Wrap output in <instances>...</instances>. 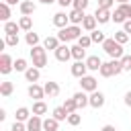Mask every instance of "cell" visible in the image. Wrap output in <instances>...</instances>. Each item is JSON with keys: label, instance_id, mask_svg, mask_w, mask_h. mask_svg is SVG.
Wrapping results in <instances>:
<instances>
[{"label": "cell", "instance_id": "obj_1", "mask_svg": "<svg viewBox=\"0 0 131 131\" xmlns=\"http://www.w3.org/2000/svg\"><path fill=\"white\" fill-rule=\"evenodd\" d=\"M80 37H82V27H80V25H68V27L59 29V33H57V39L63 41V43H68V41H78Z\"/></svg>", "mask_w": 131, "mask_h": 131}, {"label": "cell", "instance_id": "obj_2", "mask_svg": "<svg viewBox=\"0 0 131 131\" xmlns=\"http://www.w3.org/2000/svg\"><path fill=\"white\" fill-rule=\"evenodd\" d=\"M102 49H104V53H106L111 59H121V57L125 55V53H123V45H121V43H117V41H115V37H113V39H104Z\"/></svg>", "mask_w": 131, "mask_h": 131}, {"label": "cell", "instance_id": "obj_3", "mask_svg": "<svg viewBox=\"0 0 131 131\" xmlns=\"http://www.w3.org/2000/svg\"><path fill=\"white\" fill-rule=\"evenodd\" d=\"M129 14H131V4L129 2L127 4H119V8L113 12V20L115 23H125L129 18Z\"/></svg>", "mask_w": 131, "mask_h": 131}, {"label": "cell", "instance_id": "obj_4", "mask_svg": "<svg viewBox=\"0 0 131 131\" xmlns=\"http://www.w3.org/2000/svg\"><path fill=\"white\" fill-rule=\"evenodd\" d=\"M12 70H14V59H12L8 53H2V55H0V74L6 76V74H10Z\"/></svg>", "mask_w": 131, "mask_h": 131}, {"label": "cell", "instance_id": "obj_5", "mask_svg": "<svg viewBox=\"0 0 131 131\" xmlns=\"http://www.w3.org/2000/svg\"><path fill=\"white\" fill-rule=\"evenodd\" d=\"M80 86H82V90L84 92H94V90H98V82H96V78L94 76H84V78H80Z\"/></svg>", "mask_w": 131, "mask_h": 131}, {"label": "cell", "instance_id": "obj_6", "mask_svg": "<svg viewBox=\"0 0 131 131\" xmlns=\"http://www.w3.org/2000/svg\"><path fill=\"white\" fill-rule=\"evenodd\" d=\"M53 53H55V59L61 61V63H66L68 59H72V47H68V45H59Z\"/></svg>", "mask_w": 131, "mask_h": 131}, {"label": "cell", "instance_id": "obj_7", "mask_svg": "<svg viewBox=\"0 0 131 131\" xmlns=\"http://www.w3.org/2000/svg\"><path fill=\"white\" fill-rule=\"evenodd\" d=\"M70 72H72V76L74 78H84L86 76V72H88V66H86V61H74V66L70 68Z\"/></svg>", "mask_w": 131, "mask_h": 131}, {"label": "cell", "instance_id": "obj_8", "mask_svg": "<svg viewBox=\"0 0 131 131\" xmlns=\"http://www.w3.org/2000/svg\"><path fill=\"white\" fill-rule=\"evenodd\" d=\"M104 102H106V98H104V94H102L100 90L90 92V106H92V108H102Z\"/></svg>", "mask_w": 131, "mask_h": 131}, {"label": "cell", "instance_id": "obj_9", "mask_svg": "<svg viewBox=\"0 0 131 131\" xmlns=\"http://www.w3.org/2000/svg\"><path fill=\"white\" fill-rule=\"evenodd\" d=\"M94 16H96V20H98L100 25H106L108 20H113V12H111L108 8H96V10H94Z\"/></svg>", "mask_w": 131, "mask_h": 131}, {"label": "cell", "instance_id": "obj_10", "mask_svg": "<svg viewBox=\"0 0 131 131\" xmlns=\"http://www.w3.org/2000/svg\"><path fill=\"white\" fill-rule=\"evenodd\" d=\"M27 131H43V119L39 115H31L27 121Z\"/></svg>", "mask_w": 131, "mask_h": 131}, {"label": "cell", "instance_id": "obj_11", "mask_svg": "<svg viewBox=\"0 0 131 131\" xmlns=\"http://www.w3.org/2000/svg\"><path fill=\"white\" fill-rule=\"evenodd\" d=\"M68 16H70V25H82V20H84V16H86V10L72 8V10L68 12Z\"/></svg>", "mask_w": 131, "mask_h": 131}, {"label": "cell", "instance_id": "obj_12", "mask_svg": "<svg viewBox=\"0 0 131 131\" xmlns=\"http://www.w3.org/2000/svg\"><path fill=\"white\" fill-rule=\"evenodd\" d=\"M27 92H29V96H31V98H35V100H43V96H45V88H43V86H39L37 82H35V84H31Z\"/></svg>", "mask_w": 131, "mask_h": 131}, {"label": "cell", "instance_id": "obj_13", "mask_svg": "<svg viewBox=\"0 0 131 131\" xmlns=\"http://www.w3.org/2000/svg\"><path fill=\"white\" fill-rule=\"evenodd\" d=\"M18 8H20V14H25V16H31V14L37 10V6H35L33 0H23V2L18 4Z\"/></svg>", "mask_w": 131, "mask_h": 131}, {"label": "cell", "instance_id": "obj_14", "mask_svg": "<svg viewBox=\"0 0 131 131\" xmlns=\"http://www.w3.org/2000/svg\"><path fill=\"white\" fill-rule=\"evenodd\" d=\"M74 100H76V104H78V111L90 104V96H88V94H86L84 90H80V92H76V94H74Z\"/></svg>", "mask_w": 131, "mask_h": 131}, {"label": "cell", "instance_id": "obj_15", "mask_svg": "<svg viewBox=\"0 0 131 131\" xmlns=\"http://www.w3.org/2000/svg\"><path fill=\"white\" fill-rule=\"evenodd\" d=\"M68 23H70V16H68L66 12H55V14H53V25H55L57 29L68 27Z\"/></svg>", "mask_w": 131, "mask_h": 131}, {"label": "cell", "instance_id": "obj_16", "mask_svg": "<svg viewBox=\"0 0 131 131\" xmlns=\"http://www.w3.org/2000/svg\"><path fill=\"white\" fill-rule=\"evenodd\" d=\"M96 23H98V20H96V16H94V14H86V16H84V20H82V29H84V31H88V33H92V31L96 29Z\"/></svg>", "mask_w": 131, "mask_h": 131}, {"label": "cell", "instance_id": "obj_17", "mask_svg": "<svg viewBox=\"0 0 131 131\" xmlns=\"http://www.w3.org/2000/svg\"><path fill=\"white\" fill-rule=\"evenodd\" d=\"M86 66H88L90 72H98L100 66H102V59H100L98 55H88V57H86Z\"/></svg>", "mask_w": 131, "mask_h": 131}, {"label": "cell", "instance_id": "obj_18", "mask_svg": "<svg viewBox=\"0 0 131 131\" xmlns=\"http://www.w3.org/2000/svg\"><path fill=\"white\" fill-rule=\"evenodd\" d=\"M25 78H27V82L35 84V82L41 78V70H39V68H35V66H29V70L25 72Z\"/></svg>", "mask_w": 131, "mask_h": 131}, {"label": "cell", "instance_id": "obj_19", "mask_svg": "<svg viewBox=\"0 0 131 131\" xmlns=\"http://www.w3.org/2000/svg\"><path fill=\"white\" fill-rule=\"evenodd\" d=\"M45 96H49V98H55L57 94H59V84L57 82H45Z\"/></svg>", "mask_w": 131, "mask_h": 131}, {"label": "cell", "instance_id": "obj_20", "mask_svg": "<svg viewBox=\"0 0 131 131\" xmlns=\"http://www.w3.org/2000/svg\"><path fill=\"white\" fill-rule=\"evenodd\" d=\"M57 127H59V121H57L55 117L43 119V131H57Z\"/></svg>", "mask_w": 131, "mask_h": 131}, {"label": "cell", "instance_id": "obj_21", "mask_svg": "<svg viewBox=\"0 0 131 131\" xmlns=\"http://www.w3.org/2000/svg\"><path fill=\"white\" fill-rule=\"evenodd\" d=\"M72 57H74L76 61H84V57H86V49H84L82 45H72Z\"/></svg>", "mask_w": 131, "mask_h": 131}, {"label": "cell", "instance_id": "obj_22", "mask_svg": "<svg viewBox=\"0 0 131 131\" xmlns=\"http://www.w3.org/2000/svg\"><path fill=\"white\" fill-rule=\"evenodd\" d=\"M59 45H61V43H59V39H57V37H45V41H43V47H45V49H49V51H55Z\"/></svg>", "mask_w": 131, "mask_h": 131}, {"label": "cell", "instance_id": "obj_23", "mask_svg": "<svg viewBox=\"0 0 131 131\" xmlns=\"http://www.w3.org/2000/svg\"><path fill=\"white\" fill-rule=\"evenodd\" d=\"M98 72H100V76H102V78H111V76H115V68H113V61H106V63H102Z\"/></svg>", "mask_w": 131, "mask_h": 131}, {"label": "cell", "instance_id": "obj_24", "mask_svg": "<svg viewBox=\"0 0 131 131\" xmlns=\"http://www.w3.org/2000/svg\"><path fill=\"white\" fill-rule=\"evenodd\" d=\"M31 113H33V111H29L27 106H18V108H16V121L27 123V121L31 119Z\"/></svg>", "mask_w": 131, "mask_h": 131}, {"label": "cell", "instance_id": "obj_25", "mask_svg": "<svg viewBox=\"0 0 131 131\" xmlns=\"http://www.w3.org/2000/svg\"><path fill=\"white\" fill-rule=\"evenodd\" d=\"M0 18H2L4 23H8V20H10V4H8V2H4V0L0 2Z\"/></svg>", "mask_w": 131, "mask_h": 131}, {"label": "cell", "instance_id": "obj_26", "mask_svg": "<svg viewBox=\"0 0 131 131\" xmlns=\"http://www.w3.org/2000/svg\"><path fill=\"white\" fill-rule=\"evenodd\" d=\"M45 113H47V104H45L43 100H35V102H33V115H39V117H41V115H45Z\"/></svg>", "mask_w": 131, "mask_h": 131}, {"label": "cell", "instance_id": "obj_27", "mask_svg": "<svg viewBox=\"0 0 131 131\" xmlns=\"http://www.w3.org/2000/svg\"><path fill=\"white\" fill-rule=\"evenodd\" d=\"M68 115H70V113H68V111L63 108V104H61V106H55V108H53V115H51V117H55L57 121H68Z\"/></svg>", "mask_w": 131, "mask_h": 131}, {"label": "cell", "instance_id": "obj_28", "mask_svg": "<svg viewBox=\"0 0 131 131\" xmlns=\"http://www.w3.org/2000/svg\"><path fill=\"white\" fill-rule=\"evenodd\" d=\"M18 25H20V31H33V18L31 16H20V20H18Z\"/></svg>", "mask_w": 131, "mask_h": 131}, {"label": "cell", "instance_id": "obj_29", "mask_svg": "<svg viewBox=\"0 0 131 131\" xmlns=\"http://www.w3.org/2000/svg\"><path fill=\"white\" fill-rule=\"evenodd\" d=\"M18 31H20V25L18 23H12V20L4 23V35H12V33H18Z\"/></svg>", "mask_w": 131, "mask_h": 131}, {"label": "cell", "instance_id": "obj_30", "mask_svg": "<svg viewBox=\"0 0 131 131\" xmlns=\"http://www.w3.org/2000/svg\"><path fill=\"white\" fill-rule=\"evenodd\" d=\"M25 41H27V45H29V47H35V45H39V35H37V33H33V31H27Z\"/></svg>", "mask_w": 131, "mask_h": 131}, {"label": "cell", "instance_id": "obj_31", "mask_svg": "<svg viewBox=\"0 0 131 131\" xmlns=\"http://www.w3.org/2000/svg\"><path fill=\"white\" fill-rule=\"evenodd\" d=\"M12 90H14V84H12V82H8V80H6V82H2V84H0V94H2V96H10V94H12Z\"/></svg>", "mask_w": 131, "mask_h": 131}, {"label": "cell", "instance_id": "obj_32", "mask_svg": "<svg viewBox=\"0 0 131 131\" xmlns=\"http://www.w3.org/2000/svg\"><path fill=\"white\" fill-rule=\"evenodd\" d=\"M129 33H125V31H115V41L117 43H121V45H125L127 41H129Z\"/></svg>", "mask_w": 131, "mask_h": 131}, {"label": "cell", "instance_id": "obj_33", "mask_svg": "<svg viewBox=\"0 0 131 131\" xmlns=\"http://www.w3.org/2000/svg\"><path fill=\"white\" fill-rule=\"evenodd\" d=\"M18 41H20V39H18V33H12V35H6V37H4V43H6L8 47H16Z\"/></svg>", "mask_w": 131, "mask_h": 131}, {"label": "cell", "instance_id": "obj_34", "mask_svg": "<svg viewBox=\"0 0 131 131\" xmlns=\"http://www.w3.org/2000/svg\"><path fill=\"white\" fill-rule=\"evenodd\" d=\"M14 70L16 72H27L29 70V63H27V59H23V57H18V59H14Z\"/></svg>", "mask_w": 131, "mask_h": 131}, {"label": "cell", "instance_id": "obj_35", "mask_svg": "<svg viewBox=\"0 0 131 131\" xmlns=\"http://www.w3.org/2000/svg\"><path fill=\"white\" fill-rule=\"evenodd\" d=\"M80 123H82V115H78V113H70V115H68V125L78 127Z\"/></svg>", "mask_w": 131, "mask_h": 131}, {"label": "cell", "instance_id": "obj_36", "mask_svg": "<svg viewBox=\"0 0 131 131\" xmlns=\"http://www.w3.org/2000/svg\"><path fill=\"white\" fill-rule=\"evenodd\" d=\"M90 37H92V43H100V45H102V43H104V39H106V37H104V33H102V31H96V29L90 33Z\"/></svg>", "mask_w": 131, "mask_h": 131}, {"label": "cell", "instance_id": "obj_37", "mask_svg": "<svg viewBox=\"0 0 131 131\" xmlns=\"http://www.w3.org/2000/svg\"><path fill=\"white\" fill-rule=\"evenodd\" d=\"M45 51L47 49L43 45H35V47H31V57H43V55H47Z\"/></svg>", "mask_w": 131, "mask_h": 131}, {"label": "cell", "instance_id": "obj_38", "mask_svg": "<svg viewBox=\"0 0 131 131\" xmlns=\"http://www.w3.org/2000/svg\"><path fill=\"white\" fill-rule=\"evenodd\" d=\"M63 108H66L68 113H76V111H78V104H76L74 96H72V98H66V102H63Z\"/></svg>", "mask_w": 131, "mask_h": 131}, {"label": "cell", "instance_id": "obj_39", "mask_svg": "<svg viewBox=\"0 0 131 131\" xmlns=\"http://www.w3.org/2000/svg\"><path fill=\"white\" fill-rule=\"evenodd\" d=\"M78 45H82L84 49H88V47L92 45V37H90V35H82V37L78 39Z\"/></svg>", "mask_w": 131, "mask_h": 131}, {"label": "cell", "instance_id": "obj_40", "mask_svg": "<svg viewBox=\"0 0 131 131\" xmlns=\"http://www.w3.org/2000/svg\"><path fill=\"white\" fill-rule=\"evenodd\" d=\"M33 66L39 68V70L45 68V66H47V55H43V57H33Z\"/></svg>", "mask_w": 131, "mask_h": 131}, {"label": "cell", "instance_id": "obj_41", "mask_svg": "<svg viewBox=\"0 0 131 131\" xmlns=\"http://www.w3.org/2000/svg\"><path fill=\"white\" fill-rule=\"evenodd\" d=\"M121 66H123V72H131V55H123Z\"/></svg>", "mask_w": 131, "mask_h": 131}, {"label": "cell", "instance_id": "obj_42", "mask_svg": "<svg viewBox=\"0 0 131 131\" xmlns=\"http://www.w3.org/2000/svg\"><path fill=\"white\" fill-rule=\"evenodd\" d=\"M10 131H27V123H23V121H14L12 127H10Z\"/></svg>", "mask_w": 131, "mask_h": 131}, {"label": "cell", "instance_id": "obj_43", "mask_svg": "<svg viewBox=\"0 0 131 131\" xmlns=\"http://www.w3.org/2000/svg\"><path fill=\"white\" fill-rule=\"evenodd\" d=\"M72 6L78 8V10H86V8H88V0H74Z\"/></svg>", "mask_w": 131, "mask_h": 131}, {"label": "cell", "instance_id": "obj_44", "mask_svg": "<svg viewBox=\"0 0 131 131\" xmlns=\"http://www.w3.org/2000/svg\"><path fill=\"white\" fill-rule=\"evenodd\" d=\"M113 4H115V0H98V8H113Z\"/></svg>", "mask_w": 131, "mask_h": 131}, {"label": "cell", "instance_id": "obj_45", "mask_svg": "<svg viewBox=\"0 0 131 131\" xmlns=\"http://www.w3.org/2000/svg\"><path fill=\"white\" fill-rule=\"evenodd\" d=\"M123 31H125V33H129V35H131V18H127V20H125V23H123Z\"/></svg>", "mask_w": 131, "mask_h": 131}, {"label": "cell", "instance_id": "obj_46", "mask_svg": "<svg viewBox=\"0 0 131 131\" xmlns=\"http://www.w3.org/2000/svg\"><path fill=\"white\" fill-rule=\"evenodd\" d=\"M57 4L66 8V6H70V4H74V0H57Z\"/></svg>", "mask_w": 131, "mask_h": 131}, {"label": "cell", "instance_id": "obj_47", "mask_svg": "<svg viewBox=\"0 0 131 131\" xmlns=\"http://www.w3.org/2000/svg\"><path fill=\"white\" fill-rule=\"evenodd\" d=\"M125 104H127V106H131V90L125 94Z\"/></svg>", "mask_w": 131, "mask_h": 131}, {"label": "cell", "instance_id": "obj_48", "mask_svg": "<svg viewBox=\"0 0 131 131\" xmlns=\"http://www.w3.org/2000/svg\"><path fill=\"white\" fill-rule=\"evenodd\" d=\"M100 131H117V129H115V125H104Z\"/></svg>", "mask_w": 131, "mask_h": 131}, {"label": "cell", "instance_id": "obj_49", "mask_svg": "<svg viewBox=\"0 0 131 131\" xmlns=\"http://www.w3.org/2000/svg\"><path fill=\"white\" fill-rule=\"evenodd\" d=\"M4 119H6V111H4V108H0V121H4Z\"/></svg>", "mask_w": 131, "mask_h": 131}, {"label": "cell", "instance_id": "obj_50", "mask_svg": "<svg viewBox=\"0 0 131 131\" xmlns=\"http://www.w3.org/2000/svg\"><path fill=\"white\" fill-rule=\"evenodd\" d=\"M41 4H53V2H57V0H39Z\"/></svg>", "mask_w": 131, "mask_h": 131}, {"label": "cell", "instance_id": "obj_51", "mask_svg": "<svg viewBox=\"0 0 131 131\" xmlns=\"http://www.w3.org/2000/svg\"><path fill=\"white\" fill-rule=\"evenodd\" d=\"M4 2H8V4H16V2H18V4H20V0H4Z\"/></svg>", "mask_w": 131, "mask_h": 131}, {"label": "cell", "instance_id": "obj_52", "mask_svg": "<svg viewBox=\"0 0 131 131\" xmlns=\"http://www.w3.org/2000/svg\"><path fill=\"white\" fill-rule=\"evenodd\" d=\"M115 2H119V4H127L129 0H115Z\"/></svg>", "mask_w": 131, "mask_h": 131}, {"label": "cell", "instance_id": "obj_53", "mask_svg": "<svg viewBox=\"0 0 131 131\" xmlns=\"http://www.w3.org/2000/svg\"><path fill=\"white\" fill-rule=\"evenodd\" d=\"M129 18H131V14H129Z\"/></svg>", "mask_w": 131, "mask_h": 131}]
</instances>
